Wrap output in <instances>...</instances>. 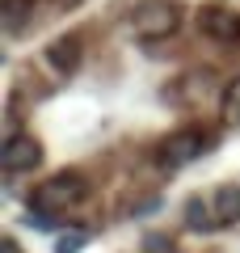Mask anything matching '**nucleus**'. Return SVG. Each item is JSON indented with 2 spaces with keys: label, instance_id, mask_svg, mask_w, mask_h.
<instances>
[{
  "label": "nucleus",
  "instance_id": "8",
  "mask_svg": "<svg viewBox=\"0 0 240 253\" xmlns=\"http://www.w3.org/2000/svg\"><path fill=\"white\" fill-rule=\"evenodd\" d=\"M30 13H34V0H4L0 4V26L9 30V34H17L30 21Z\"/></svg>",
  "mask_w": 240,
  "mask_h": 253
},
{
  "label": "nucleus",
  "instance_id": "10",
  "mask_svg": "<svg viewBox=\"0 0 240 253\" xmlns=\"http://www.w3.org/2000/svg\"><path fill=\"white\" fill-rule=\"evenodd\" d=\"M219 114L228 118V123H240V76H232V81L223 84V93H219Z\"/></svg>",
  "mask_w": 240,
  "mask_h": 253
},
{
  "label": "nucleus",
  "instance_id": "13",
  "mask_svg": "<svg viewBox=\"0 0 240 253\" xmlns=\"http://www.w3.org/2000/svg\"><path fill=\"white\" fill-rule=\"evenodd\" d=\"M0 253H21V245L13 241V236H4V241H0Z\"/></svg>",
  "mask_w": 240,
  "mask_h": 253
},
{
  "label": "nucleus",
  "instance_id": "5",
  "mask_svg": "<svg viewBox=\"0 0 240 253\" xmlns=\"http://www.w3.org/2000/svg\"><path fill=\"white\" fill-rule=\"evenodd\" d=\"M198 30H202V38H211L219 46H236L240 42V13L228 9V4H206L198 13Z\"/></svg>",
  "mask_w": 240,
  "mask_h": 253
},
{
  "label": "nucleus",
  "instance_id": "7",
  "mask_svg": "<svg viewBox=\"0 0 240 253\" xmlns=\"http://www.w3.org/2000/svg\"><path fill=\"white\" fill-rule=\"evenodd\" d=\"M211 207H215L219 228L240 224V190H236V186H219V190H215V199H211Z\"/></svg>",
  "mask_w": 240,
  "mask_h": 253
},
{
  "label": "nucleus",
  "instance_id": "2",
  "mask_svg": "<svg viewBox=\"0 0 240 253\" xmlns=\"http://www.w3.org/2000/svg\"><path fill=\"white\" fill-rule=\"evenodd\" d=\"M181 26V9L173 0H143L139 9L131 13V30L143 42H160V38H173Z\"/></svg>",
  "mask_w": 240,
  "mask_h": 253
},
{
  "label": "nucleus",
  "instance_id": "1",
  "mask_svg": "<svg viewBox=\"0 0 240 253\" xmlns=\"http://www.w3.org/2000/svg\"><path fill=\"white\" fill-rule=\"evenodd\" d=\"M84 194H89V181L80 177L76 169H68V173H55V177L38 181L34 194H30V207H34V211H46V215H63V211L80 207Z\"/></svg>",
  "mask_w": 240,
  "mask_h": 253
},
{
  "label": "nucleus",
  "instance_id": "3",
  "mask_svg": "<svg viewBox=\"0 0 240 253\" xmlns=\"http://www.w3.org/2000/svg\"><path fill=\"white\" fill-rule=\"evenodd\" d=\"M206 152V135L198 131V126H181V131H173V135L160 139V165L164 169H186V165H194L198 156Z\"/></svg>",
  "mask_w": 240,
  "mask_h": 253
},
{
  "label": "nucleus",
  "instance_id": "9",
  "mask_svg": "<svg viewBox=\"0 0 240 253\" xmlns=\"http://www.w3.org/2000/svg\"><path fill=\"white\" fill-rule=\"evenodd\" d=\"M186 228H190V232H211V228H219L215 207H206L202 199H190L186 203Z\"/></svg>",
  "mask_w": 240,
  "mask_h": 253
},
{
  "label": "nucleus",
  "instance_id": "4",
  "mask_svg": "<svg viewBox=\"0 0 240 253\" xmlns=\"http://www.w3.org/2000/svg\"><path fill=\"white\" fill-rule=\"evenodd\" d=\"M0 165H4V173H34L38 165H42V144H38V135L13 131V135L4 139V148H0Z\"/></svg>",
  "mask_w": 240,
  "mask_h": 253
},
{
  "label": "nucleus",
  "instance_id": "11",
  "mask_svg": "<svg viewBox=\"0 0 240 253\" xmlns=\"http://www.w3.org/2000/svg\"><path fill=\"white\" fill-rule=\"evenodd\" d=\"M143 253H177V245H173L169 232H148L143 236Z\"/></svg>",
  "mask_w": 240,
  "mask_h": 253
},
{
  "label": "nucleus",
  "instance_id": "12",
  "mask_svg": "<svg viewBox=\"0 0 240 253\" xmlns=\"http://www.w3.org/2000/svg\"><path fill=\"white\" fill-rule=\"evenodd\" d=\"M80 245H84V232H72V236H59V245H55V253H80Z\"/></svg>",
  "mask_w": 240,
  "mask_h": 253
},
{
  "label": "nucleus",
  "instance_id": "6",
  "mask_svg": "<svg viewBox=\"0 0 240 253\" xmlns=\"http://www.w3.org/2000/svg\"><path fill=\"white\" fill-rule=\"evenodd\" d=\"M46 63H51L59 76H72L80 68V38H55L46 46Z\"/></svg>",
  "mask_w": 240,
  "mask_h": 253
}]
</instances>
